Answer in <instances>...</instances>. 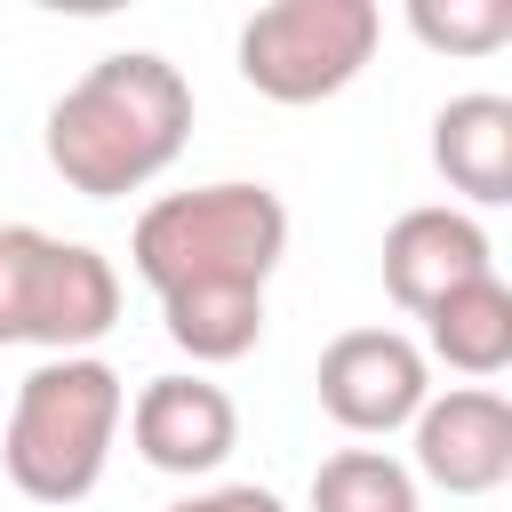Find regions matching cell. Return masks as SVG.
Returning a JSON list of instances; mask_svg holds the SVG:
<instances>
[{
  "label": "cell",
  "instance_id": "6da1fadb",
  "mask_svg": "<svg viewBox=\"0 0 512 512\" xmlns=\"http://www.w3.org/2000/svg\"><path fill=\"white\" fill-rule=\"evenodd\" d=\"M192 144V80L160 56V48H112L96 56L40 128L48 168L80 192V200H128L144 184H160Z\"/></svg>",
  "mask_w": 512,
  "mask_h": 512
},
{
  "label": "cell",
  "instance_id": "7a4b0ae2",
  "mask_svg": "<svg viewBox=\"0 0 512 512\" xmlns=\"http://www.w3.org/2000/svg\"><path fill=\"white\" fill-rule=\"evenodd\" d=\"M280 256H288V200L248 176L160 192L128 232V264L152 296H200V288H256L264 296Z\"/></svg>",
  "mask_w": 512,
  "mask_h": 512
},
{
  "label": "cell",
  "instance_id": "3957f363",
  "mask_svg": "<svg viewBox=\"0 0 512 512\" xmlns=\"http://www.w3.org/2000/svg\"><path fill=\"white\" fill-rule=\"evenodd\" d=\"M120 416H128V384H120L112 360H96V352L40 360L16 384L8 432H0V464H8L16 496H32V504L96 496L112 440H120Z\"/></svg>",
  "mask_w": 512,
  "mask_h": 512
},
{
  "label": "cell",
  "instance_id": "277c9868",
  "mask_svg": "<svg viewBox=\"0 0 512 512\" xmlns=\"http://www.w3.org/2000/svg\"><path fill=\"white\" fill-rule=\"evenodd\" d=\"M120 328V272L88 240L40 224H0V344H40L48 360L88 352Z\"/></svg>",
  "mask_w": 512,
  "mask_h": 512
},
{
  "label": "cell",
  "instance_id": "5b68a950",
  "mask_svg": "<svg viewBox=\"0 0 512 512\" xmlns=\"http://www.w3.org/2000/svg\"><path fill=\"white\" fill-rule=\"evenodd\" d=\"M384 40L376 0H272L240 24V80L272 104H328L344 96Z\"/></svg>",
  "mask_w": 512,
  "mask_h": 512
},
{
  "label": "cell",
  "instance_id": "8992f818",
  "mask_svg": "<svg viewBox=\"0 0 512 512\" xmlns=\"http://www.w3.org/2000/svg\"><path fill=\"white\" fill-rule=\"evenodd\" d=\"M312 392H320L328 424H344L352 440H384V432L416 424V408L432 400V360L400 328H344V336H328Z\"/></svg>",
  "mask_w": 512,
  "mask_h": 512
},
{
  "label": "cell",
  "instance_id": "52a82bcc",
  "mask_svg": "<svg viewBox=\"0 0 512 512\" xmlns=\"http://www.w3.org/2000/svg\"><path fill=\"white\" fill-rule=\"evenodd\" d=\"M408 472L416 488H448V496H496L512 480V400L496 384H448L416 408L408 424Z\"/></svg>",
  "mask_w": 512,
  "mask_h": 512
},
{
  "label": "cell",
  "instance_id": "ba28073f",
  "mask_svg": "<svg viewBox=\"0 0 512 512\" xmlns=\"http://www.w3.org/2000/svg\"><path fill=\"white\" fill-rule=\"evenodd\" d=\"M120 424H128L136 456H144L152 472H168V480H208V472L240 448V408H232V392H224L216 376H200V368L152 376V384L128 400Z\"/></svg>",
  "mask_w": 512,
  "mask_h": 512
},
{
  "label": "cell",
  "instance_id": "9c48e42d",
  "mask_svg": "<svg viewBox=\"0 0 512 512\" xmlns=\"http://www.w3.org/2000/svg\"><path fill=\"white\" fill-rule=\"evenodd\" d=\"M376 264H384V296L424 320V312H432L440 296H456L464 280L496 272V240L480 232L472 208H448V200H440V208H400Z\"/></svg>",
  "mask_w": 512,
  "mask_h": 512
},
{
  "label": "cell",
  "instance_id": "30bf717a",
  "mask_svg": "<svg viewBox=\"0 0 512 512\" xmlns=\"http://www.w3.org/2000/svg\"><path fill=\"white\" fill-rule=\"evenodd\" d=\"M432 168L472 208H504L512 200V96H496V88L448 96L432 112Z\"/></svg>",
  "mask_w": 512,
  "mask_h": 512
},
{
  "label": "cell",
  "instance_id": "8fae6325",
  "mask_svg": "<svg viewBox=\"0 0 512 512\" xmlns=\"http://www.w3.org/2000/svg\"><path fill=\"white\" fill-rule=\"evenodd\" d=\"M424 360L456 368L464 384H488V376L512 368V288H504V272H480L424 312Z\"/></svg>",
  "mask_w": 512,
  "mask_h": 512
},
{
  "label": "cell",
  "instance_id": "7c38bea8",
  "mask_svg": "<svg viewBox=\"0 0 512 512\" xmlns=\"http://www.w3.org/2000/svg\"><path fill=\"white\" fill-rule=\"evenodd\" d=\"M160 328L192 368H232L264 344V296L256 288H200V296H160Z\"/></svg>",
  "mask_w": 512,
  "mask_h": 512
},
{
  "label": "cell",
  "instance_id": "4fadbf2b",
  "mask_svg": "<svg viewBox=\"0 0 512 512\" xmlns=\"http://www.w3.org/2000/svg\"><path fill=\"white\" fill-rule=\"evenodd\" d=\"M312 512H424V488L392 448H336L312 472Z\"/></svg>",
  "mask_w": 512,
  "mask_h": 512
},
{
  "label": "cell",
  "instance_id": "5bb4252c",
  "mask_svg": "<svg viewBox=\"0 0 512 512\" xmlns=\"http://www.w3.org/2000/svg\"><path fill=\"white\" fill-rule=\"evenodd\" d=\"M408 32L440 56H496L512 40V0H408Z\"/></svg>",
  "mask_w": 512,
  "mask_h": 512
},
{
  "label": "cell",
  "instance_id": "9a60e30c",
  "mask_svg": "<svg viewBox=\"0 0 512 512\" xmlns=\"http://www.w3.org/2000/svg\"><path fill=\"white\" fill-rule=\"evenodd\" d=\"M168 512H288L272 488H256V480H216V488H192V496H176Z\"/></svg>",
  "mask_w": 512,
  "mask_h": 512
}]
</instances>
